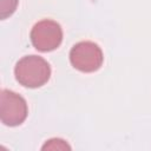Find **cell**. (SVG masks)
I'll return each instance as SVG.
<instances>
[{"label":"cell","instance_id":"cell-3","mask_svg":"<svg viewBox=\"0 0 151 151\" xmlns=\"http://www.w3.org/2000/svg\"><path fill=\"white\" fill-rule=\"evenodd\" d=\"M63 40V29L57 21L45 19L37 22L31 31L33 46L41 52H50L59 47Z\"/></svg>","mask_w":151,"mask_h":151},{"label":"cell","instance_id":"cell-4","mask_svg":"<svg viewBox=\"0 0 151 151\" xmlns=\"http://www.w3.org/2000/svg\"><path fill=\"white\" fill-rule=\"evenodd\" d=\"M26 100L18 93L2 90L0 94V119L7 126H18L27 117Z\"/></svg>","mask_w":151,"mask_h":151},{"label":"cell","instance_id":"cell-2","mask_svg":"<svg viewBox=\"0 0 151 151\" xmlns=\"http://www.w3.org/2000/svg\"><path fill=\"white\" fill-rule=\"evenodd\" d=\"M104 57L100 47L92 41H80L70 52L72 66L81 72H94L103 64Z\"/></svg>","mask_w":151,"mask_h":151},{"label":"cell","instance_id":"cell-5","mask_svg":"<svg viewBox=\"0 0 151 151\" xmlns=\"http://www.w3.org/2000/svg\"><path fill=\"white\" fill-rule=\"evenodd\" d=\"M18 5V0H0V18L6 19L14 13Z\"/></svg>","mask_w":151,"mask_h":151},{"label":"cell","instance_id":"cell-6","mask_svg":"<svg viewBox=\"0 0 151 151\" xmlns=\"http://www.w3.org/2000/svg\"><path fill=\"white\" fill-rule=\"evenodd\" d=\"M70 150L71 147L67 145V143L59 138H53L47 140V143L42 146V150Z\"/></svg>","mask_w":151,"mask_h":151},{"label":"cell","instance_id":"cell-1","mask_svg":"<svg viewBox=\"0 0 151 151\" xmlns=\"http://www.w3.org/2000/svg\"><path fill=\"white\" fill-rule=\"evenodd\" d=\"M14 74L19 84L25 87H40L51 77L48 63L38 55H26L21 58L14 68Z\"/></svg>","mask_w":151,"mask_h":151}]
</instances>
